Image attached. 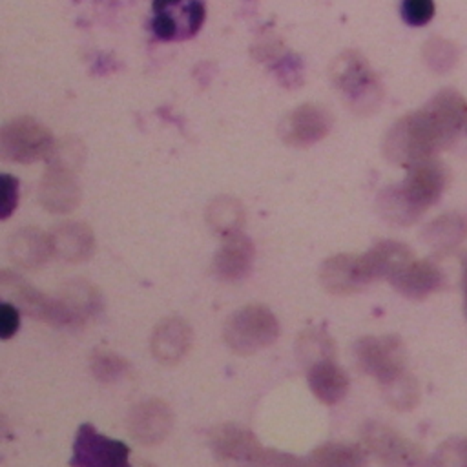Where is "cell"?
<instances>
[{
    "mask_svg": "<svg viewBox=\"0 0 467 467\" xmlns=\"http://www.w3.org/2000/svg\"><path fill=\"white\" fill-rule=\"evenodd\" d=\"M467 232V221L458 215H441L438 221L427 226L425 237L431 244L449 250L452 244L462 241Z\"/></svg>",
    "mask_w": 467,
    "mask_h": 467,
    "instance_id": "27",
    "label": "cell"
},
{
    "mask_svg": "<svg viewBox=\"0 0 467 467\" xmlns=\"http://www.w3.org/2000/svg\"><path fill=\"white\" fill-rule=\"evenodd\" d=\"M463 104L451 95L438 97L429 108L403 117L385 139V155L390 162L410 168L434 159L447 148L463 122Z\"/></svg>",
    "mask_w": 467,
    "mask_h": 467,
    "instance_id": "1",
    "label": "cell"
},
{
    "mask_svg": "<svg viewBox=\"0 0 467 467\" xmlns=\"http://www.w3.org/2000/svg\"><path fill=\"white\" fill-rule=\"evenodd\" d=\"M412 259V252L407 244L398 241H381L359 255V266L368 285L376 279H390Z\"/></svg>",
    "mask_w": 467,
    "mask_h": 467,
    "instance_id": "15",
    "label": "cell"
},
{
    "mask_svg": "<svg viewBox=\"0 0 467 467\" xmlns=\"http://www.w3.org/2000/svg\"><path fill=\"white\" fill-rule=\"evenodd\" d=\"M401 13L410 26H423L432 18L434 4L432 0H403Z\"/></svg>",
    "mask_w": 467,
    "mask_h": 467,
    "instance_id": "31",
    "label": "cell"
},
{
    "mask_svg": "<svg viewBox=\"0 0 467 467\" xmlns=\"http://www.w3.org/2000/svg\"><path fill=\"white\" fill-rule=\"evenodd\" d=\"M445 182L447 171L436 157L416 162L409 168L403 182L389 186L379 193L378 208L387 221L410 224L440 199Z\"/></svg>",
    "mask_w": 467,
    "mask_h": 467,
    "instance_id": "2",
    "label": "cell"
},
{
    "mask_svg": "<svg viewBox=\"0 0 467 467\" xmlns=\"http://www.w3.org/2000/svg\"><path fill=\"white\" fill-rule=\"evenodd\" d=\"M210 447L219 460L261 463L266 449L254 432L235 423H221L210 432Z\"/></svg>",
    "mask_w": 467,
    "mask_h": 467,
    "instance_id": "13",
    "label": "cell"
},
{
    "mask_svg": "<svg viewBox=\"0 0 467 467\" xmlns=\"http://www.w3.org/2000/svg\"><path fill=\"white\" fill-rule=\"evenodd\" d=\"M308 385L321 403L334 405L345 398L348 378L334 359H325L308 368Z\"/></svg>",
    "mask_w": 467,
    "mask_h": 467,
    "instance_id": "22",
    "label": "cell"
},
{
    "mask_svg": "<svg viewBox=\"0 0 467 467\" xmlns=\"http://www.w3.org/2000/svg\"><path fill=\"white\" fill-rule=\"evenodd\" d=\"M192 328L181 317L162 319L151 334V354L159 363L175 365L190 350Z\"/></svg>",
    "mask_w": 467,
    "mask_h": 467,
    "instance_id": "18",
    "label": "cell"
},
{
    "mask_svg": "<svg viewBox=\"0 0 467 467\" xmlns=\"http://www.w3.org/2000/svg\"><path fill=\"white\" fill-rule=\"evenodd\" d=\"M296 348H297V359L306 370L312 365L325 359H334L336 356V345L323 328H308L301 332Z\"/></svg>",
    "mask_w": 467,
    "mask_h": 467,
    "instance_id": "26",
    "label": "cell"
},
{
    "mask_svg": "<svg viewBox=\"0 0 467 467\" xmlns=\"http://www.w3.org/2000/svg\"><path fill=\"white\" fill-rule=\"evenodd\" d=\"M7 254L11 261L24 268H38L53 254L51 237L35 226L20 228L9 237Z\"/></svg>",
    "mask_w": 467,
    "mask_h": 467,
    "instance_id": "21",
    "label": "cell"
},
{
    "mask_svg": "<svg viewBox=\"0 0 467 467\" xmlns=\"http://www.w3.org/2000/svg\"><path fill=\"white\" fill-rule=\"evenodd\" d=\"M206 221L215 234L226 237L239 232L244 224V208L235 197L219 195L208 204Z\"/></svg>",
    "mask_w": 467,
    "mask_h": 467,
    "instance_id": "24",
    "label": "cell"
},
{
    "mask_svg": "<svg viewBox=\"0 0 467 467\" xmlns=\"http://www.w3.org/2000/svg\"><path fill=\"white\" fill-rule=\"evenodd\" d=\"M84 146L80 140L73 137H64L60 140H55L51 146L49 155L46 157L49 168H60L67 171H77L84 161Z\"/></svg>",
    "mask_w": 467,
    "mask_h": 467,
    "instance_id": "28",
    "label": "cell"
},
{
    "mask_svg": "<svg viewBox=\"0 0 467 467\" xmlns=\"http://www.w3.org/2000/svg\"><path fill=\"white\" fill-rule=\"evenodd\" d=\"M367 449L350 443H323L312 451L310 465L319 467H356L367 462Z\"/></svg>",
    "mask_w": 467,
    "mask_h": 467,
    "instance_id": "25",
    "label": "cell"
},
{
    "mask_svg": "<svg viewBox=\"0 0 467 467\" xmlns=\"http://www.w3.org/2000/svg\"><path fill=\"white\" fill-rule=\"evenodd\" d=\"M358 367L387 385L405 374V347L398 336H365L354 348Z\"/></svg>",
    "mask_w": 467,
    "mask_h": 467,
    "instance_id": "7",
    "label": "cell"
},
{
    "mask_svg": "<svg viewBox=\"0 0 467 467\" xmlns=\"http://www.w3.org/2000/svg\"><path fill=\"white\" fill-rule=\"evenodd\" d=\"M279 336V321L265 305H246L224 323L223 337L235 354L248 356L270 347Z\"/></svg>",
    "mask_w": 467,
    "mask_h": 467,
    "instance_id": "3",
    "label": "cell"
},
{
    "mask_svg": "<svg viewBox=\"0 0 467 467\" xmlns=\"http://www.w3.org/2000/svg\"><path fill=\"white\" fill-rule=\"evenodd\" d=\"M18 202V181L9 175L4 173L2 181H0V217L7 219Z\"/></svg>",
    "mask_w": 467,
    "mask_h": 467,
    "instance_id": "32",
    "label": "cell"
},
{
    "mask_svg": "<svg viewBox=\"0 0 467 467\" xmlns=\"http://www.w3.org/2000/svg\"><path fill=\"white\" fill-rule=\"evenodd\" d=\"M436 462H440V463H467V440L447 441L438 451Z\"/></svg>",
    "mask_w": 467,
    "mask_h": 467,
    "instance_id": "34",
    "label": "cell"
},
{
    "mask_svg": "<svg viewBox=\"0 0 467 467\" xmlns=\"http://www.w3.org/2000/svg\"><path fill=\"white\" fill-rule=\"evenodd\" d=\"M58 297L66 303L71 314L77 317L80 327L95 317L102 308L100 290L86 279H71L62 285Z\"/></svg>",
    "mask_w": 467,
    "mask_h": 467,
    "instance_id": "23",
    "label": "cell"
},
{
    "mask_svg": "<svg viewBox=\"0 0 467 467\" xmlns=\"http://www.w3.org/2000/svg\"><path fill=\"white\" fill-rule=\"evenodd\" d=\"M40 204L51 213H69L80 202V186L73 171L49 168L38 184Z\"/></svg>",
    "mask_w": 467,
    "mask_h": 467,
    "instance_id": "14",
    "label": "cell"
},
{
    "mask_svg": "<svg viewBox=\"0 0 467 467\" xmlns=\"http://www.w3.org/2000/svg\"><path fill=\"white\" fill-rule=\"evenodd\" d=\"M0 290L13 305H16L24 314L49 323L60 328H78L80 323L66 306V303L57 296L49 297L44 292L29 285L22 275L4 268L0 272Z\"/></svg>",
    "mask_w": 467,
    "mask_h": 467,
    "instance_id": "4",
    "label": "cell"
},
{
    "mask_svg": "<svg viewBox=\"0 0 467 467\" xmlns=\"http://www.w3.org/2000/svg\"><path fill=\"white\" fill-rule=\"evenodd\" d=\"M383 389V396L385 400L398 410H410L420 398V390H418V383L410 374H403L400 378H396L394 381L381 385Z\"/></svg>",
    "mask_w": 467,
    "mask_h": 467,
    "instance_id": "30",
    "label": "cell"
},
{
    "mask_svg": "<svg viewBox=\"0 0 467 467\" xmlns=\"http://www.w3.org/2000/svg\"><path fill=\"white\" fill-rule=\"evenodd\" d=\"M130 449L126 443L99 434L91 423H82L73 443L75 467H126Z\"/></svg>",
    "mask_w": 467,
    "mask_h": 467,
    "instance_id": "8",
    "label": "cell"
},
{
    "mask_svg": "<svg viewBox=\"0 0 467 467\" xmlns=\"http://www.w3.org/2000/svg\"><path fill=\"white\" fill-rule=\"evenodd\" d=\"M361 440L368 452L389 465H412L423 460V449L385 423L367 421Z\"/></svg>",
    "mask_w": 467,
    "mask_h": 467,
    "instance_id": "9",
    "label": "cell"
},
{
    "mask_svg": "<svg viewBox=\"0 0 467 467\" xmlns=\"http://www.w3.org/2000/svg\"><path fill=\"white\" fill-rule=\"evenodd\" d=\"M173 427V412L170 405L159 398L135 405L128 416V431L135 441L155 445L162 441Z\"/></svg>",
    "mask_w": 467,
    "mask_h": 467,
    "instance_id": "12",
    "label": "cell"
},
{
    "mask_svg": "<svg viewBox=\"0 0 467 467\" xmlns=\"http://www.w3.org/2000/svg\"><path fill=\"white\" fill-rule=\"evenodd\" d=\"M319 281L327 292L347 296L361 290L367 281L359 266V255L337 254L323 261L319 270Z\"/></svg>",
    "mask_w": 467,
    "mask_h": 467,
    "instance_id": "19",
    "label": "cell"
},
{
    "mask_svg": "<svg viewBox=\"0 0 467 467\" xmlns=\"http://www.w3.org/2000/svg\"><path fill=\"white\" fill-rule=\"evenodd\" d=\"M254 255V243L246 235L241 232L230 234L213 257V274L221 281H239L250 272Z\"/></svg>",
    "mask_w": 467,
    "mask_h": 467,
    "instance_id": "16",
    "label": "cell"
},
{
    "mask_svg": "<svg viewBox=\"0 0 467 467\" xmlns=\"http://www.w3.org/2000/svg\"><path fill=\"white\" fill-rule=\"evenodd\" d=\"M53 142L51 131L31 117L13 119L2 128L0 133L2 157L20 164L46 159Z\"/></svg>",
    "mask_w": 467,
    "mask_h": 467,
    "instance_id": "6",
    "label": "cell"
},
{
    "mask_svg": "<svg viewBox=\"0 0 467 467\" xmlns=\"http://www.w3.org/2000/svg\"><path fill=\"white\" fill-rule=\"evenodd\" d=\"M389 281L401 296L423 299L445 285V275L434 263L412 259Z\"/></svg>",
    "mask_w": 467,
    "mask_h": 467,
    "instance_id": "17",
    "label": "cell"
},
{
    "mask_svg": "<svg viewBox=\"0 0 467 467\" xmlns=\"http://www.w3.org/2000/svg\"><path fill=\"white\" fill-rule=\"evenodd\" d=\"M93 376L102 383L120 379L128 372V361L108 348H97L89 358Z\"/></svg>",
    "mask_w": 467,
    "mask_h": 467,
    "instance_id": "29",
    "label": "cell"
},
{
    "mask_svg": "<svg viewBox=\"0 0 467 467\" xmlns=\"http://www.w3.org/2000/svg\"><path fill=\"white\" fill-rule=\"evenodd\" d=\"M20 327V308L11 301L2 303L0 306V336L2 339H9L16 334Z\"/></svg>",
    "mask_w": 467,
    "mask_h": 467,
    "instance_id": "33",
    "label": "cell"
},
{
    "mask_svg": "<svg viewBox=\"0 0 467 467\" xmlns=\"http://www.w3.org/2000/svg\"><path fill=\"white\" fill-rule=\"evenodd\" d=\"M153 29L162 38L192 36L204 20L201 0H155Z\"/></svg>",
    "mask_w": 467,
    "mask_h": 467,
    "instance_id": "10",
    "label": "cell"
},
{
    "mask_svg": "<svg viewBox=\"0 0 467 467\" xmlns=\"http://www.w3.org/2000/svg\"><path fill=\"white\" fill-rule=\"evenodd\" d=\"M332 126L327 109L316 104H303L288 113L279 124V135L285 144L305 148L321 140Z\"/></svg>",
    "mask_w": 467,
    "mask_h": 467,
    "instance_id": "11",
    "label": "cell"
},
{
    "mask_svg": "<svg viewBox=\"0 0 467 467\" xmlns=\"http://www.w3.org/2000/svg\"><path fill=\"white\" fill-rule=\"evenodd\" d=\"M334 86L347 97L348 104L358 113H367L379 99V86L367 60L356 51L341 53L330 67Z\"/></svg>",
    "mask_w": 467,
    "mask_h": 467,
    "instance_id": "5",
    "label": "cell"
},
{
    "mask_svg": "<svg viewBox=\"0 0 467 467\" xmlns=\"http://www.w3.org/2000/svg\"><path fill=\"white\" fill-rule=\"evenodd\" d=\"M49 237L53 254L67 263L86 261L95 250L93 232L86 223H62L51 230Z\"/></svg>",
    "mask_w": 467,
    "mask_h": 467,
    "instance_id": "20",
    "label": "cell"
},
{
    "mask_svg": "<svg viewBox=\"0 0 467 467\" xmlns=\"http://www.w3.org/2000/svg\"><path fill=\"white\" fill-rule=\"evenodd\" d=\"M463 296H465V314H467V263L463 268Z\"/></svg>",
    "mask_w": 467,
    "mask_h": 467,
    "instance_id": "35",
    "label": "cell"
}]
</instances>
